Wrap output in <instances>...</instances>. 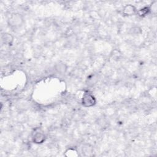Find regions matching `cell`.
Segmentation results:
<instances>
[{"mask_svg": "<svg viewBox=\"0 0 157 157\" xmlns=\"http://www.w3.org/2000/svg\"><path fill=\"white\" fill-rule=\"evenodd\" d=\"M25 20L23 15L18 12H13L10 15L7 19V24L11 28L16 29L21 27Z\"/></svg>", "mask_w": 157, "mask_h": 157, "instance_id": "cell-1", "label": "cell"}, {"mask_svg": "<svg viewBox=\"0 0 157 157\" xmlns=\"http://www.w3.org/2000/svg\"><path fill=\"white\" fill-rule=\"evenodd\" d=\"M31 137L32 142L36 144H43L46 140V136L44 132L39 127L35 128L33 130Z\"/></svg>", "mask_w": 157, "mask_h": 157, "instance_id": "cell-2", "label": "cell"}, {"mask_svg": "<svg viewBox=\"0 0 157 157\" xmlns=\"http://www.w3.org/2000/svg\"><path fill=\"white\" fill-rule=\"evenodd\" d=\"M81 103L85 107H92L96 104V99L92 93L89 91H86L83 93Z\"/></svg>", "mask_w": 157, "mask_h": 157, "instance_id": "cell-3", "label": "cell"}, {"mask_svg": "<svg viewBox=\"0 0 157 157\" xmlns=\"http://www.w3.org/2000/svg\"><path fill=\"white\" fill-rule=\"evenodd\" d=\"M137 9L136 7L131 4H126L122 9V13L126 16H132L137 13Z\"/></svg>", "mask_w": 157, "mask_h": 157, "instance_id": "cell-4", "label": "cell"}, {"mask_svg": "<svg viewBox=\"0 0 157 157\" xmlns=\"http://www.w3.org/2000/svg\"><path fill=\"white\" fill-rule=\"evenodd\" d=\"M2 42L7 46H10L13 44L14 41L13 36L9 33H3L1 34Z\"/></svg>", "mask_w": 157, "mask_h": 157, "instance_id": "cell-5", "label": "cell"}, {"mask_svg": "<svg viewBox=\"0 0 157 157\" xmlns=\"http://www.w3.org/2000/svg\"><path fill=\"white\" fill-rule=\"evenodd\" d=\"M55 70L59 74H64L67 72V66L65 63L59 61L55 65Z\"/></svg>", "mask_w": 157, "mask_h": 157, "instance_id": "cell-6", "label": "cell"}, {"mask_svg": "<svg viewBox=\"0 0 157 157\" xmlns=\"http://www.w3.org/2000/svg\"><path fill=\"white\" fill-rule=\"evenodd\" d=\"M142 32V29L137 26H133L129 30V34L133 36H137L141 34Z\"/></svg>", "mask_w": 157, "mask_h": 157, "instance_id": "cell-7", "label": "cell"}, {"mask_svg": "<svg viewBox=\"0 0 157 157\" xmlns=\"http://www.w3.org/2000/svg\"><path fill=\"white\" fill-rule=\"evenodd\" d=\"M82 151L85 156H91L93 155V149L89 145H84L82 148Z\"/></svg>", "mask_w": 157, "mask_h": 157, "instance_id": "cell-8", "label": "cell"}, {"mask_svg": "<svg viewBox=\"0 0 157 157\" xmlns=\"http://www.w3.org/2000/svg\"><path fill=\"white\" fill-rule=\"evenodd\" d=\"M150 13V10L148 7H144L137 11V13L140 17H144Z\"/></svg>", "mask_w": 157, "mask_h": 157, "instance_id": "cell-9", "label": "cell"}, {"mask_svg": "<svg viewBox=\"0 0 157 157\" xmlns=\"http://www.w3.org/2000/svg\"><path fill=\"white\" fill-rule=\"evenodd\" d=\"M78 151L74 148H69L67 150H66L64 155L66 156H71V157H74V156H78Z\"/></svg>", "mask_w": 157, "mask_h": 157, "instance_id": "cell-10", "label": "cell"}, {"mask_svg": "<svg viewBox=\"0 0 157 157\" xmlns=\"http://www.w3.org/2000/svg\"><path fill=\"white\" fill-rule=\"evenodd\" d=\"M150 10V13L155 15L157 12V1H153L150 6H148Z\"/></svg>", "mask_w": 157, "mask_h": 157, "instance_id": "cell-11", "label": "cell"}]
</instances>
